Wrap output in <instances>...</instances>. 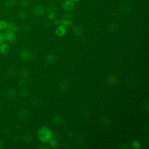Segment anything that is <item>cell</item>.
<instances>
[{"label":"cell","instance_id":"obj_1","mask_svg":"<svg viewBox=\"0 0 149 149\" xmlns=\"http://www.w3.org/2000/svg\"><path fill=\"white\" fill-rule=\"evenodd\" d=\"M37 134L38 139L43 143L49 142L52 138L51 132L48 128L44 126L40 127L37 130Z\"/></svg>","mask_w":149,"mask_h":149},{"label":"cell","instance_id":"obj_2","mask_svg":"<svg viewBox=\"0 0 149 149\" xmlns=\"http://www.w3.org/2000/svg\"><path fill=\"white\" fill-rule=\"evenodd\" d=\"M3 36H4V39L5 41H6L8 42L12 43L14 42L16 40V33L13 31L9 30L6 29L4 31Z\"/></svg>","mask_w":149,"mask_h":149},{"label":"cell","instance_id":"obj_3","mask_svg":"<svg viewBox=\"0 0 149 149\" xmlns=\"http://www.w3.org/2000/svg\"><path fill=\"white\" fill-rule=\"evenodd\" d=\"M75 7L74 2L71 0H65L62 3V9L66 12H71L72 11Z\"/></svg>","mask_w":149,"mask_h":149},{"label":"cell","instance_id":"obj_4","mask_svg":"<svg viewBox=\"0 0 149 149\" xmlns=\"http://www.w3.org/2000/svg\"><path fill=\"white\" fill-rule=\"evenodd\" d=\"M72 16L69 13L65 14L61 19V24L65 27H70L73 23Z\"/></svg>","mask_w":149,"mask_h":149},{"label":"cell","instance_id":"obj_5","mask_svg":"<svg viewBox=\"0 0 149 149\" xmlns=\"http://www.w3.org/2000/svg\"><path fill=\"white\" fill-rule=\"evenodd\" d=\"M32 13L36 16H41L45 13V9L41 5H35L32 9Z\"/></svg>","mask_w":149,"mask_h":149},{"label":"cell","instance_id":"obj_6","mask_svg":"<svg viewBox=\"0 0 149 149\" xmlns=\"http://www.w3.org/2000/svg\"><path fill=\"white\" fill-rule=\"evenodd\" d=\"M118 79L116 75L112 74H109L107 76V77L105 79V82L107 85L110 86H113L116 85L118 83Z\"/></svg>","mask_w":149,"mask_h":149},{"label":"cell","instance_id":"obj_7","mask_svg":"<svg viewBox=\"0 0 149 149\" xmlns=\"http://www.w3.org/2000/svg\"><path fill=\"white\" fill-rule=\"evenodd\" d=\"M30 116V113L29 111L27 109H22L17 114V118L20 120L24 121L27 120Z\"/></svg>","mask_w":149,"mask_h":149},{"label":"cell","instance_id":"obj_8","mask_svg":"<svg viewBox=\"0 0 149 149\" xmlns=\"http://www.w3.org/2000/svg\"><path fill=\"white\" fill-rule=\"evenodd\" d=\"M19 57L22 60L24 61H27L31 59V55L30 52L28 50L22 49L19 52Z\"/></svg>","mask_w":149,"mask_h":149},{"label":"cell","instance_id":"obj_9","mask_svg":"<svg viewBox=\"0 0 149 149\" xmlns=\"http://www.w3.org/2000/svg\"><path fill=\"white\" fill-rule=\"evenodd\" d=\"M44 61L46 63L49 65H54L56 63V57L54 55L52 54H49L47 55H45L44 58Z\"/></svg>","mask_w":149,"mask_h":149},{"label":"cell","instance_id":"obj_10","mask_svg":"<svg viewBox=\"0 0 149 149\" xmlns=\"http://www.w3.org/2000/svg\"><path fill=\"white\" fill-rule=\"evenodd\" d=\"M119 29V25L115 23H111L107 26V30L110 33H116L118 31Z\"/></svg>","mask_w":149,"mask_h":149},{"label":"cell","instance_id":"obj_11","mask_svg":"<svg viewBox=\"0 0 149 149\" xmlns=\"http://www.w3.org/2000/svg\"><path fill=\"white\" fill-rule=\"evenodd\" d=\"M54 125H61L63 122V118L61 115L59 114H55L51 118V121Z\"/></svg>","mask_w":149,"mask_h":149},{"label":"cell","instance_id":"obj_12","mask_svg":"<svg viewBox=\"0 0 149 149\" xmlns=\"http://www.w3.org/2000/svg\"><path fill=\"white\" fill-rule=\"evenodd\" d=\"M55 33L58 37H62L66 33V27L61 24L58 26L55 29Z\"/></svg>","mask_w":149,"mask_h":149},{"label":"cell","instance_id":"obj_13","mask_svg":"<svg viewBox=\"0 0 149 149\" xmlns=\"http://www.w3.org/2000/svg\"><path fill=\"white\" fill-rule=\"evenodd\" d=\"M9 46L7 42H2L0 44V53L3 55L7 54L9 51Z\"/></svg>","mask_w":149,"mask_h":149},{"label":"cell","instance_id":"obj_14","mask_svg":"<svg viewBox=\"0 0 149 149\" xmlns=\"http://www.w3.org/2000/svg\"><path fill=\"white\" fill-rule=\"evenodd\" d=\"M6 96L8 99L13 100L16 96V91L14 88H9L6 92Z\"/></svg>","mask_w":149,"mask_h":149},{"label":"cell","instance_id":"obj_15","mask_svg":"<svg viewBox=\"0 0 149 149\" xmlns=\"http://www.w3.org/2000/svg\"><path fill=\"white\" fill-rule=\"evenodd\" d=\"M69 87V83L65 80L61 81L58 84V89L59 91H66Z\"/></svg>","mask_w":149,"mask_h":149},{"label":"cell","instance_id":"obj_16","mask_svg":"<svg viewBox=\"0 0 149 149\" xmlns=\"http://www.w3.org/2000/svg\"><path fill=\"white\" fill-rule=\"evenodd\" d=\"M72 32L73 36H76V37H79L81 35L82 32H83V30L81 29V27L79 26V25H76L74 26L72 30Z\"/></svg>","mask_w":149,"mask_h":149},{"label":"cell","instance_id":"obj_17","mask_svg":"<svg viewBox=\"0 0 149 149\" xmlns=\"http://www.w3.org/2000/svg\"><path fill=\"white\" fill-rule=\"evenodd\" d=\"M20 78L23 80H26L29 79L30 76V71L27 68H23L20 72Z\"/></svg>","mask_w":149,"mask_h":149},{"label":"cell","instance_id":"obj_18","mask_svg":"<svg viewBox=\"0 0 149 149\" xmlns=\"http://www.w3.org/2000/svg\"><path fill=\"white\" fill-rule=\"evenodd\" d=\"M42 102L41 100L38 98H34L31 100L30 101V104L31 106H33L36 108L40 107L42 105Z\"/></svg>","mask_w":149,"mask_h":149},{"label":"cell","instance_id":"obj_19","mask_svg":"<svg viewBox=\"0 0 149 149\" xmlns=\"http://www.w3.org/2000/svg\"><path fill=\"white\" fill-rule=\"evenodd\" d=\"M100 122L105 126H109L111 124V120L107 116H103L101 118Z\"/></svg>","mask_w":149,"mask_h":149},{"label":"cell","instance_id":"obj_20","mask_svg":"<svg viewBox=\"0 0 149 149\" xmlns=\"http://www.w3.org/2000/svg\"><path fill=\"white\" fill-rule=\"evenodd\" d=\"M16 0H5V6L7 8H12L16 6Z\"/></svg>","mask_w":149,"mask_h":149},{"label":"cell","instance_id":"obj_21","mask_svg":"<svg viewBox=\"0 0 149 149\" xmlns=\"http://www.w3.org/2000/svg\"><path fill=\"white\" fill-rule=\"evenodd\" d=\"M19 94L23 98H27L29 96L30 93L29 91L26 87H22L19 90Z\"/></svg>","mask_w":149,"mask_h":149},{"label":"cell","instance_id":"obj_22","mask_svg":"<svg viewBox=\"0 0 149 149\" xmlns=\"http://www.w3.org/2000/svg\"><path fill=\"white\" fill-rule=\"evenodd\" d=\"M48 13H55L56 12V6L54 3H50L47 7Z\"/></svg>","mask_w":149,"mask_h":149},{"label":"cell","instance_id":"obj_23","mask_svg":"<svg viewBox=\"0 0 149 149\" xmlns=\"http://www.w3.org/2000/svg\"><path fill=\"white\" fill-rule=\"evenodd\" d=\"M9 29L12 31H13L14 33H16L18 31V27L14 24L13 22H8V26H7V29Z\"/></svg>","mask_w":149,"mask_h":149},{"label":"cell","instance_id":"obj_24","mask_svg":"<svg viewBox=\"0 0 149 149\" xmlns=\"http://www.w3.org/2000/svg\"><path fill=\"white\" fill-rule=\"evenodd\" d=\"M22 139L26 143H30L33 141V138L32 137V136L30 134H28V133H26L24 134L23 137H22Z\"/></svg>","mask_w":149,"mask_h":149},{"label":"cell","instance_id":"obj_25","mask_svg":"<svg viewBox=\"0 0 149 149\" xmlns=\"http://www.w3.org/2000/svg\"><path fill=\"white\" fill-rule=\"evenodd\" d=\"M16 68L15 66H11L10 67H9L8 70H7V73L8 74L9 76H13L15 74L16 72Z\"/></svg>","mask_w":149,"mask_h":149},{"label":"cell","instance_id":"obj_26","mask_svg":"<svg viewBox=\"0 0 149 149\" xmlns=\"http://www.w3.org/2000/svg\"><path fill=\"white\" fill-rule=\"evenodd\" d=\"M17 17L21 20H24L27 18L28 14L25 11H20L17 13Z\"/></svg>","mask_w":149,"mask_h":149},{"label":"cell","instance_id":"obj_27","mask_svg":"<svg viewBox=\"0 0 149 149\" xmlns=\"http://www.w3.org/2000/svg\"><path fill=\"white\" fill-rule=\"evenodd\" d=\"M8 22L4 20H0V31L5 30L7 29Z\"/></svg>","mask_w":149,"mask_h":149},{"label":"cell","instance_id":"obj_28","mask_svg":"<svg viewBox=\"0 0 149 149\" xmlns=\"http://www.w3.org/2000/svg\"><path fill=\"white\" fill-rule=\"evenodd\" d=\"M30 5V0H21L20 1V6L23 8H27Z\"/></svg>","mask_w":149,"mask_h":149},{"label":"cell","instance_id":"obj_29","mask_svg":"<svg viewBox=\"0 0 149 149\" xmlns=\"http://www.w3.org/2000/svg\"><path fill=\"white\" fill-rule=\"evenodd\" d=\"M74 140L77 145H80L84 142V137L81 136H79L76 137Z\"/></svg>","mask_w":149,"mask_h":149},{"label":"cell","instance_id":"obj_30","mask_svg":"<svg viewBox=\"0 0 149 149\" xmlns=\"http://www.w3.org/2000/svg\"><path fill=\"white\" fill-rule=\"evenodd\" d=\"M129 7L127 6L126 5H124L123 6H122L121 7V10H122V12L124 14H127L130 12L129 10Z\"/></svg>","mask_w":149,"mask_h":149},{"label":"cell","instance_id":"obj_31","mask_svg":"<svg viewBox=\"0 0 149 149\" xmlns=\"http://www.w3.org/2000/svg\"><path fill=\"white\" fill-rule=\"evenodd\" d=\"M81 117H82L83 118H84V119H87V118H88L89 116H90V113H89V112H88V111L84 110V111H83L81 112Z\"/></svg>","mask_w":149,"mask_h":149},{"label":"cell","instance_id":"obj_32","mask_svg":"<svg viewBox=\"0 0 149 149\" xmlns=\"http://www.w3.org/2000/svg\"><path fill=\"white\" fill-rule=\"evenodd\" d=\"M49 144L51 147H56L57 144H58V143L57 141H56V140L55 139H51L49 141Z\"/></svg>","mask_w":149,"mask_h":149},{"label":"cell","instance_id":"obj_33","mask_svg":"<svg viewBox=\"0 0 149 149\" xmlns=\"http://www.w3.org/2000/svg\"><path fill=\"white\" fill-rule=\"evenodd\" d=\"M132 147L133 148H139L140 146V143L137 141H134L132 144Z\"/></svg>","mask_w":149,"mask_h":149},{"label":"cell","instance_id":"obj_34","mask_svg":"<svg viewBox=\"0 0 149 149\" xmlns=\"http://www.w3.org/2000/svg\"><path fill=\"white\" fill-rule=\"evenodd\" d=\"M54 20V24L55 26H59L61 24V19H55Z\"/></svg>","mask_w":149,"mask_h":149},{"label":"cell","instance_id":"obj_35","mask_svg":"<svg viewBox=\"0 0 149 149\" xmlns=\"http://www.w3.org/2000/svg\"><path fill=\"white\" fill-rule=\"evenodd\" d=\"M55 13H48V18L49 20H54L55 19Z\"/></svg>","mask_w":149,"mask_h":149},{"label":"cell","instance_id":"obj_36","mask_svg":"<svg viewBox=\"0 0 149 149\" xmlns=\"http://www.w3.org/2000/svg\"><path fill=\"white\" fill-rule=\"evenodd\" d=\"M4 41H5V39H4L3 33L0 32V44H1V43L3 42Z\"/></svg>","mask_w":149,"mask_h":149},{"label":"cell","instance_id":"obj_37","mask_svg":"<svg viewBox=\"0 0 149 149\" xmlns=\"http://www.w3.org/2000/svg\"><path fill=\"white\" fill-rule=\"evenodd\" d=\"M18 84L19 86H23L24 84V80L20 78V79H19V80L18 81Z\"/></svg>","mask_w":149,"mask_h":149},{"label":"cell","instance_id":"obj_38","mask_svg":"<svg viewBox=\"0 0 149 149\" xmlns=\"http://www.w3.org/2000/svg\"><path fill=\"white\" fill-rule=\"evenodd\" d=\"M3 147V143L1 140H0V149L2 148Z\"/></svg>","mask_w":149,"mask_h":149},{"label":"cell","instance_id":"obj_39","mask_svg":"<svg viewBox=\"0 0 149 149\" xmlns=\"http://www.w3.org/2000/svg\"><path fill=\"white\" fill-rule=\"evenodd\" d=\"M48 147H46V146H41V147H39V148H47Z\"/></svg>","mask_w":149,"mask_h":149},{"label":"cell","instance_id":"obj_40","mask_svg":"<svg viewBox=\"0 0 149 149\" xmlns=\"http://www.w3.org/2000/svg\"><path fill=\"white\" fill-rule=\"evenodd\" d=\"M71 1H73V2H77V1H79L80 0H71Z\"/></svg>","mask_w":149,"mask_h":149},{"label":"cell","instance_id":"obj_41","mask_svg":"<svg viewBox=\"0 0 149 149\" xmlns=\"http://www.w3.org/2000/svg\"><path fill=\"white\" fill-rule=\"evenodd\" d=\"M56 1H61V0H56Z\"/></svg>","mask_w":149,"mask_h":149}]
</instances>
